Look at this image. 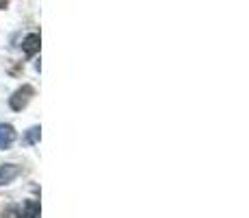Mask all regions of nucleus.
I'll return each mask as SVG.
<instances>
[{"label":"nucleus","mask_w":249,"mask_h":218,"mask_svg":"<svg viewBox=\"0 0 249 218\" xmlns=\"http://www.w3.org/2000/svg\"><path fill=\"white\" fill-rule=\"evenodd\" d=\"M33 94H35V90L31 85H22L20 90H16L13 96L9 99V107H11L13 111H22L26 105H29V101L33 99Z\"/></svg>","instance_id":"f257e3e1"},{"label":"nucleus","mask_w":249,"mask_h":218,"mask_svg":"<svg viewBox=\"0 0 249 218\" xmlns=\"http://www.w3.org/2000/svg\"><path fill=\"white\" fill-rule=\"evenodd\" d=\"M20 172H22V168L16 166V164H4V166H0V185L11 184Z\"/></svg>","instance_id":"f03ea898"},{"label":"nucleus","mask_w":249,"mask_h":218,"mask_svg":"<svg viewBox=\"0 0 249 218\" xmlns=\"http://www.w3.org/2000/svg\"><path fill=\"white\" fill-rule=\"evenodd\" d=\"M16 142V129L11 124L0 122V149H9Z\"/></svg>","instance_id":"7ed1b4c3"},{"label":"nucleus","mask_w":249,"mask_h":218,"mask_svg":"<svg viewBox=\"0 0 249 218\" xmlns=\"http://www.w3.org/2000/svg\"><path fill=\"white\" fill-rule=\"evenodd\" d=\"M39 44H42V39H39L37 33H31L24 37V42H22V50H24V55L33 57L35 52L39 50Z\"/></svg>","instance_id":"20e7f679"},{"label":"nucleus","mask_w":249,"mask_h":218,"mask_svg":"<svg viewBox=\"0 0 249 218\" xmlns=\"http://www.w3.org/2000/svg\"><path fill=\"white\" fill-rule=\"evenodd\" d=\"M39 216V203L37 201H26L22 207V218H37Z\"/></svg>","instance_id":"39448f33"},{"label":"nucleus","mask_w":249,"mask_h":218,"mask_svg":"<svg viewBox=\"0 0 249 218\" xmlns=\"http://www.w3.org/2000/svg\"><path fill=\"white\" fill-rule=\"evenodd\" d=\"M39 135H42V129H39V127H31L29 131H26V135H24V142H26V144H37Z\"/></svg>","instance_id":"423d86ee"},{"label":"nucleus","mask_w":249,"mask_h":218,"mask_svg":"<svg viewBox=\"0 0 249 218\" xmlns=\"http://www.w3.org/2000/svg\"><path fill=\"white\" fill-rule=\"evenodd\" d=\"M4 216H7V218H20V212H18L16 207H11V210L4 212Z\"/></svg>","instance_id":"0eeeda50"},{"label":"nucleus","mask_w":249,"mask_h":218,"mask_svg":"<svg viewBox=\"0 0 249 218\" xmlns=\"http://www.w3.org/2000/svg\"><path fill=\"white\" fill-rule=\"evenodd\" d=\"M9 4V0H0V9H4Z\"/></svg>","instance_id":"6e6552de"}]
</instances>
